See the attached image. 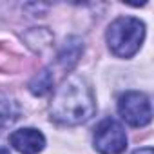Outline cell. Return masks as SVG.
<instances>
[{
	"mask_svg": "<svg viewBox=\"0 0 154 154\" xmlns=\"http://www.w3.org/2000/svg\"><path fill=\"white\" fill-rule=\"evenodd\" d=\"M96 112L93 89L82 76L67 78L54 93L51 118L62 125H80Z\"/></svg>",
	"mask_w": 154,
	"mask_h": 154,
	"instance_id": "obj_1",
	"label": "cell"
},
{
	"mask_svg": "<svg viewBox=\"0 0 154 154\" xmlns=\"http://www.w3.org/2000/svg\"><path fill=\"white\" fill-rule=\"evenodd\" d=\"M107 44L114 56L118 58H131L134 56L145 38V24L132 17H120L116 18L107 29Z\"/></svg>",
	"mask_w": 154,
	"mask_h": 154,
	"instance_id": "obj_2",
	"label": "cell"
},
{
	"mask_svg": "<svg viewBox=\"0 0 154 154\" xmlns=\"http://www.w3.org/2000/svg\"><path fill=\"white\" fill-rule=\"evenodd\" d=\"M118 112L131 127H145L152 120L150 98L141 91H127L118 100Z\"/></svg>",
	"mask_w": 154,
	"mask_h": 154,
	"instance_id": "obj_3",
	"label": "cell"
},
{
	"mask_svg": "<svg viewBox=\"0 0 154 154\" xmlns=\"http://www.w3.org/2000/svg\"><path fill=\"white\" fill-rule=\"evenodd\" d=\"M93 143L94 149L102 154H122L127 149V134L120 122L105 118L94 129Z\"/></svg>",
	"mask_w": 154,
	"mask_h": 154,
	"instance_id": "obj_4",
	"label": "cell"
},
{
	"mask_svg": "<svg viewBox=\"0 0 154 154\" xmlns=\"http://www.w3.org/2000/svg\"><path fill=\"white\" fill-rule=\"evenodd\" d=\"M9 143L20 154H38L45 147V136L38 129L26 127V129H18L11 132Z\"/></svg>",
	"mask_w": 154,
	"mask_h": 154,
	"instance_id": "obj_5",
	"label": "cell"
},
{
	"mask_svg": "<svg viewBox=\"0 0 154 154\" xmlns=\"http://www.w3.org/2000/svg\"><path fill=\"white\" fill-rule=\"evenodd\" d=\"M82 53H84V42H82V38L69 36L65 40V44L62 45L60 53H58V63L65 71H71L76 63H78Z\"/></svg>",
	"mask_w": 154,
	"mask_h": 154,
	"instance_id": "obj_6",
	"label": "cell"
},
{
	"mask_svg": "<svg viewBox=\"0 0 154 154\" xmlns=\"http://www.w3.org/2000/svg\"><path fill=\"white\" fill-rule=\"evenodd\" d=\"M53 89V76L49 71H40L29 84V91L35 96H44Z\"/></svg>",
	"mask_w": 154,
	"mask_h": 154,
	"instance_id": "obj_7",
	"label": "cell"
},
{
	"mask_svg": "<svg viewBox=\"0 0 154 154\" xmlns=\"http://www.w3.org/2000/svg\"><path fill=\"white\" fill-rule=\"evenodd\" d=\"M132 154H152V149L150 147H143V149H136Z\"/></svg>",
	"mask_w": 154,
	"mask_h": 154,
	"instance_id": "obj_8",
	"label": "cell"
},
{
	"mask_svg": "<svg viewBox=\"0 0 154 154\" xmlns=\"http://www.w3.org/2000/svg\"><path fill=\"white\" fill-rule=\"evenodd\" d=\"M0 154H9V150L6 147H0Z\"/></svg>",
	"mask_w": 154,
	"mask_h": 154,
	"instance_id": "obj_9",
	"label": "cell"
},
{
	"mask_svg": "<svg viewBox=\"0 0 154 154\" xmlns=\"http://www.w3.org/2000/svg\"><path fill=\"white\" fill-rule=\"evenodd\" d=\"M0 125H2V116H0Z\"/></svg>",
	"mask_w": 154,
	"mask_h": 154,
	"instance_id": "obj_10",
	"label": "cell"
}]
</instances>
